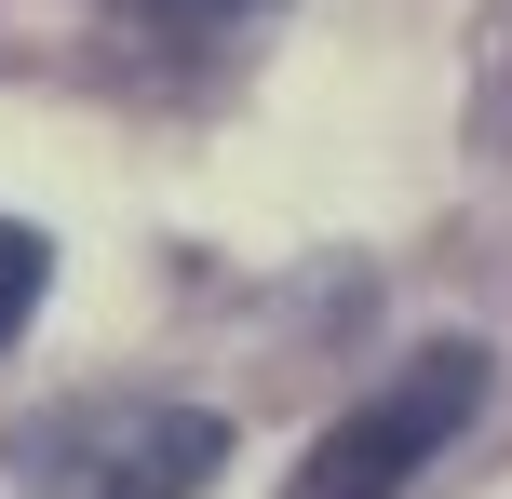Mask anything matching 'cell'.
Instances as JSON below:
<instances>
[{
  "label": "cell",
  "mask_w": 512,
  "mask_h": 499,
  "mask_svg": "<svg viewBox=\"0 0 512 499\" xmlns=\"http://www.w3.org/2000/svg\"><path fill=\"white\" fill-rule=\"evenodd\" d=\"M472 405H486V351H472V338H432L391 392H364L351 419L310 446L297 499H391V486H418V473L472 432Z\"/></svg>",
  "instance_id": "7a4b0ae2"
},
{
  "label": "cell",
  "mask_w": 512,
  "mask_h": 499,
  "mask_svg": "<svg viewBox=\"0 0 512 499\" xmlns=\"http://www.w3.org/2000/svg\"><path fill=\"white\" fill-rule=\"evenodd\" d=\"M14 499H203L230 473V419L216 405H162V392H95L54 405L0 446Z\"/></svg>",
  "instance_id": "6da1fadb"
},
{
  "label": "cell",
  "mask_w": 512,
  "mask_h": 499,
  "mask_svg": "<svg viewBox=\"0 0 512 499\" xmlns=\"http://www.w3.org/2000/svg\"><path fill=\"white\" fill-rule=\"evenodd\" d=\"M135 14H162V27H243V14H270V0H135Z\"/></svg>",
  "instance_id": "277c9868"
},
{
  "label": "cell",
  "mask_w": 512,
  "mask_h": 499,
  "mask_svg": "<svg viewBox=\"0 0 512 499\" xmlns=\"http://www.w3.org/2000/svg\"><path fill=\"white\" fill-rule=\"evenodd\" d=\"M41 284H54V243L27 230V216H0V338H14V324L41 311Z\"/></svg>",
  "instance_id": "3957f363"
}]
</instances>
